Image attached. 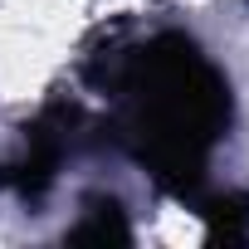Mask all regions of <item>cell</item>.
Masks as SVG:
<instances>
[{"instance_id":"cell-1","label":"cell","mask_w":249,"mask_h":249,"mask_svg":"<svg viewBox=\"0 0 249 249\" xmlns=\"http://www.w3.org/2000/svg\"><path fill=\"white\" fill-rule=\"evenodd\" d=\"M112 98V137L166 196L191 205L205 166L230 132L234 93L225 69L181 30L127 49L103 78Z\"/></svg>"},{"instance_id":"cell-2","label":"cell","mask_w":249,"mask_h":249,"mask_svg":"<svg viewBox=\"0 0 249 249\" xmlns=\"http://www.w3.org/2000/svg\"><path fill=\"white\" fill-rule=\"evenodd\" d=\"M191 210L205 220L210 239L225 244H249V196L244 191H200Z\"/></svg>"},{"instance_id":"cell-3","label":"cell","mask_w":249,"mask_h":249,"mask_svg":"<svg viewBox=\"0 0 249 249\" xmlns=\"http://www.w3.org/2000/svg\"><path fill=\"white\" fill-rule=\"evenodd\" d=\"M64 239H73V244H107V239L127 244L132 239V220H127V210H122L117 196H88L83 215L64 230Z\"/></svg>"}]
</instances>
